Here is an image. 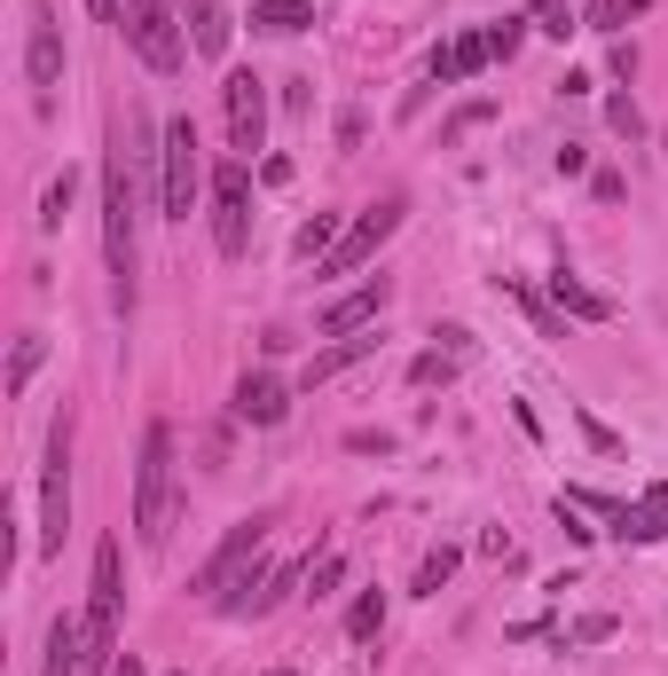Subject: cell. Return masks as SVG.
<instances>
[{
	"label": "cell",
	"mask_w": 668,
	"mask_h": 676,
	"mask_svg": "<svg viewBox=\"0 0 668 676\" xmlns=\"http://www.w3.org/2000/svg\"><path fill=\"white\" fill-rule=\"evenodd\" d=\"M339 236H347V221H339V213H315V221L291 236V252H299V260H322V252L339 244Z\"/></svg>",
	"instance_id": "obj_23"
},
{
	"label": "cell",
	"mask_w": 668,
	"mask_h": 676,
	"mask_svg": "<svg viewBox=\"0 0 668 676\" xmlns=\"http://www.w3.org/2000/svg\"><path fill=\"white\" fill-rule=\"evenodd\" d=\"M134 535L142 551H165V535H174V426L142 433V457H134Z\"/></svg>",
	"instance_id": "obj_2"
},
{
	"label": "cell",
	"mask_w": 668,
	"mask_h": 676,
	"mask_svg": "<svg viewBox=\"0 0 668 676\" xmlns=\"http://www.w3.org/2000/svg\"><path fill=\"white\" fill-rule=\"evenodd\" d=\"M220 111H228V150L253 157L268 142V79L260 71H228L220 79Z\"/></svg>",
	"instance_id": "obj_10"
},
{
	"label": "cell",
	"mask_w": 668,
	"mask_h": 676,
	"mask_svg": "<svg viewBox=\"0 0 668 676\" xmlns=\"http://www.w3.org/2000/svg\"><path fill=\"white\" fill-rule=\"evenodd\" d=\"M79 653H88V614H55V622H48V660H40V676H79Z\"/></svg>",
	"instance_id": "obj_17"
},
{
	"label": "cell",
	"mask_w": 668,
	"mask_h": 676,
	"mask_svg": "<svg viewBox=\"0 0 668 676\" xmlns=\"http://www.w3.org/2000/svg\"><path fill=\"white\" fill-rule=\"evenodd\" d=\"M652 503H660V512H668V480H652Z\"/></svg>",
	"instance_id": "obj_38"
},
{
	"label": "cell",
	"mask_w": 668,
	"mask_h": 676,
	"mask_svg": "<svg viewBox=\"0 0 668 676\" xmlns=\"http://www.w3.org/2000/svg\"><path fill=\"white\" fill-rule=\"evenodd\" d=\"M401 213H409L401 197H378V205H370V213H362V221H354V228L339 236V244L322 252L315 268H322V276H354V268H370V260H378V244H386V236L401 228Z\"/></svg>",
	"instance_id": "obj_9"
},
{
	"label": "cell",
	"mask_w": 668,
	"mask_h": 676,
	"mask_svg": "<svg viewBox=\"0 0 668 676\" xmlns=\"http://www.w3.org/2000/svg\"><path fill=\"white\" fill-rule=\"evenodd\" d=\"M566 637H574V645H606V637H614V614H582Z\"/></svg>",
	"instance_id": "obj_33"
},
{
	"label": "cell",
	"mask_w": 668,
	"mask_h": 676,
	"mask_svg": "<svg viewBox=\"0 0 668 676\" xmlns=\"http://www.w3.org/2000/svg\"><path fill=\"white\" fill-rule=\"evenodd\" d=\"M347 449H354V457H386V449H393V433H386V426H354V433H347Z\"/></svg>",
	"instance_id": "obj_32"
},
{
	"label": "cell",
	"mask_w": 668,
	"mask_h": 676,
	"mask_svg": "<svg viewBox=\"0 0 668 676\" xmlns=\"http://www.w3.org/2000/svg\"><path fill=\"white\" fill-rule=\"evenodd\" d=\"M551 307H558V315H574V322H614V299H606V291H590L574 268H558V276H551Z\"/></svg>",
	"instance_id": "obj_16"
},
{
	"label": "cell",
	"mask_w": 668,
	"mask_h": 676,
	"mask_svg": "<svg viewBox=\"0 0 668 676\" xmlns=\"http://www.w3.org/2000/svg\"><path fill=\"white\" fill-rule=\"evenodd\" d=\"M71 197H79V174L63 165V174L48 182V197H40V228H63V213H71Z\"/></svg>",
	"instance_id": "obj_28"
},
{
	"label": "cell",
	"mask_w": 668,
	"mask_h": 676,
	"mask_svg": "<svg viewBox=\"0 0 668 676\" xmlns=\"http://www.w3.org/2000/svg\"><path fill=\"white\" fill-rule=\"evenodd\" d=\"M205 157H197V119H165V157H157V205L165 221H189L205 197Z\"/></svg>",
	"instance_id": "obj_3"
},
{
	"label": "cell",
	"mask_w": 668,
	"mask_h": 676,
	"mask_svg": "<svg viewBox=\"0 0 668 676\" xmlns=\"http://www.w3.org/2000/svg\"><path fill=\"white\" fill-rule=\"evenodd\" d=\"M606 126L637 142V134H645V111H637V95H614V103H606Z\"/></svg>",
	"instance_id": "obj_30"
},
{
	"label": "cell",
	"mask_w": 668,
	"mask_h": 676,
	"mask_svg": "<svg viewBox=\"0 0 668 676\" xmlns=\"http://www.w3.org/2000/svg\"><path fill=\"white\" fill-rule=\"evenodd\" d=\"M111 676H150V668H142V653H126V660H119Z\"/></svg>",
	"instance_id": "obj_37"
},
{
	"label": "cell",
	"mask_w": 668,
	"mask_h": 676,
	"mask_svg": "<svg viewBox=\"0 0 668 676\" xmlns=\"http://www.w3.org/2000/svg\"><path fill=\"white\" fill-rule=\"evenodd\" d=\"M590 190H598V205H621V197H629V182H621V174H598Z\"/></svg>",
	"instance_id": "obj_35"
},
{
	"label": "cell",
	"mask_w": 668,
	"mask_h": 676,
	"mask_svg": "<svg viewBox=\"0 0 668 676\" xmlns=\"http://www.w3.org/2000/svg\"><path fill=\"white\" fill-rule=\"evenodd\" d=\"M527 24H535V17H495V24H487V55L512 63V55L527 48Z\"/></svg>",
	"instance_id": "obj_27"
},
{
	"label": "cell",
	"mask_w": 668,
	"mask_h": 676,
	"mask_svg": "<svg viewBox=\"0 0 668 676\" xmlns=\"http://www.w3.org/2000/svg\"><path fill=\"white\" fill-rule=\"evenodd\" d=\"M88 9H95V24H111V32L126 24V0H88Z\"/></svg>",
	"instance_id": "obj_36"
},
{
	"label": "cell",
	"mask_w": 668,
	"mask_h": 676,
	"mask_svg": "<svg viewBox=\"0 0 668 676\" xmlns=\"http://www.w3.org/2000/svg\"><path fill=\"white\" fill-rule=\"evenodd\" d=\"M307 24H315V0H253V32H268V40H291Z\"/></svg>",
	"instance_id": "obj_18"
},
{
	"label": "cell",
	"mask_w": 668,
	"mask_h": 676,
	"mask_svg": "<svg viewBox=\"0 0 668 676\" xmlns=\"http://www.w3.org/2000/svg\"><path fill=\"white\" fill-rule=\"evenodd\" d=\"M307 582H315V598H330V590L347 582V559H339V551H322V559L307 566Z\"/></svg>",
	"instance_id": "obj_29"
},
{
	"label": "cell",
	"mask_w": 668,
	"mask_h": 676,
	"mask_svg": "<svg viewBox=\"0 0 668 676\" xmlns=\"http://www.w3.org/2000/svg\"><path fill=\"white\" fill-rule=\"evenodd\" d=\"M378 355V330H354V338H330L322 355H307V370H299V386H330V378H347L354 362H370Z\"/></svg>",
	"instance_id": "obj_14"
},
{
	"label": "cell",
	"mask_w": 668,
	"mask_h": 676,
	"mask_svg": "<svg viewBox=\"0 0 668 676\" xmlns=\"http://www.w3.org/2000/svg\"><path fill=\"white\" fill-rule=\"evenodd\" d=\"M652 9V0H590V17H582V32H629L637 17Z\"/></svg>",
	"instance_id": "obj_22"
},
{
	"label": "cell",
	"mask_w": 668,
	"mask_h": 676,
	"mask_svg": "<svg viewBox=\"0 0 668 676\" xmlns=\"http://www.w3.org/2000/svg\"><path fill=\"white\" fill-rule=\"evenodd\" d=\"M456 370H464V355H449V347H425V355L409 362V386H449Z\"/></svg>",
	"instance_id": "obj_25"
},
{
	"label": "cell",
	"mask_w": 668,
	"mask_h": 676,
	"mask_svg": "<svg viewBox=\"0 0 668 676\" xmlns=\"http://www.w3.org/2000/svg\"><path fill=\"white\" fill-rule=\"evenodd\" d=\"M228 409H236V426H284V417H291V386L284 378H268V370H244L236 378V393H228Z\"/></svg>",
	"instance_id": "obj_12"
},
{
	"label": "cell",
	"mask_w": 668,
	"mask_h": 676,
	"mask_svg": "<svg viewBox=\"0 0 668 676\" xmlns=\"http://www.w3.org/2000/svg\"><path fill=\"white\" fill-rule=\"evenodd\" d=\"M268 676H291V668H268Z\"/></svg>",
	"instance_id": "obj_40"
},
{
	"label": "cell",
	"mask_w": 668,
	"mask_h": 676,
	"mask_svg": "<svg viewBox=\"0 0 668 676\" xmlns=\"http://www.w3.org/2000/svg\"><path fill=\"white\" fill-rule=\"evenodd\" d=\"M495 55H487V32H464V40H449V48H433V88H456V79H480Z\"/></svg>",
	"instance_id": "obj_15"
},
{
	"label": "cell",
	"mask_w": 668,
	"mask_h": 676,
	"mask_svg": "<svg viewBox=\"0 0 668 676\" xmlns=\"http://www.w3.org/2000/svg\"><path fill=\"white\" fill-rule=\"evenodd\" d=\"M103 260H111V307L134 315V299H142V165H134L126 134L103 157Z\"/></svg>",
	"instance_id": "obj_1"
},
{
	"label": "cell",
	"mask_w": 668,
	"mask_h": 676,
	"mask_svg": "<svg viewBox=\"0 0 668 676\" xmlns=\"http://www.w3.org/2000/svg\"><path fill=\"white\" fill-rule=\"evenodd\" d=\"M24 79H32V111L55 119V88H63V24L48 0H32V17H24Z\"/></svg>",
	"instance_id": "obj_8"
},
{
	"label": "cell",
	"mask_w": 668,
	"mask_h": 676,
	"mask_svg": "<svg viewBox=\"0 0 668 676\" xmlns=\"http://www.w3.org/2000/svg\"><path fill=\"white\" fill-rule=\"evenodd\" d=\"M268 535H276V512H253V520H236V528H228V535L213 543V559H205L197 574H189V590H197L205 606H220V590H228V582H236L244 566H253L260 551H268Z\"/></svg>",
	"instance_id": "obj_7"
},
{
	"label": "cell",
	"mask_w": 668,
	"mask_h": 676,
	"mask_svg": "<svg viewBox=\"0 0 668 676\" xmlns=\"http://www.w3.org/2000/svg\"><path fill=\"white\" fill-rule=\"evenodd\" d=\"M487 119H495V103H487V95H480V103H456V111L441 119V150H456V142H464L472 126H487Z\"/></svg>",
	"instance_id": "obj_26"
},
{
	"label": "cell",
	"mask_w": 668,
	"mask_h": 676,
	"mask_svg": "<svg viewBox=\"0 0 668 676\" xmlns=\"http://www.w3.org/2000/svg\"><path fill=\"white\" fill-rule=\"evenodd\" d=\"M40 362H48V338H40V330H24V338H17V355H9V378H0V386H9V401L40 378Z\"/></svg>",
	"instance_id": "obj_20"
},
{
	"label": "cell",
	"mask_w": 668,
	"mask_h": 676,
	"mask_svg": "<svg viewBox=\"0 0 668 676\" xmlns=\"http://www.w3.org/2000/svg\"><path fill=\"white\" fill-rule=\"evenodd\" d=\"M182 24H189V55H205V63H220L228 55V0H182Z\"/></svg>",
	"instance_id": "obj_13"
},
{
	"label": "cell",
	"mask_w": 668,
	"mask_h": 676,
	"mask_svg": "<svg viewBox=\"0 0 668 676\" xmlns=\"http://www.w3.org/2000/svg\"><path fill=\"white\" fill-rule=\"evenodd\" d=\"M119 40H126L150 71H182V63H189V24L174 17V0H126Z\"/></svg>",
	"instance_id": "obj_4"
},
{
	"label": "cell",
	"mask_w": 668,
	"mask_h": 676,
	"mask_svg": "<svg viewBox=\"0 0 668 676\" xmlns=\"http://www.w3.org/2000/svg\"><path fill=\"white\" fill-rule=\"evenodd\" d=\"M558 174H566V182H574V174H590V150L566 142V150H558Z\"/></svg>",
	"instance_id": "obj_34"
},
{
	"label": "cell",
	"mask_w": 668,
	"mask_h": 676,
	"mask_svg": "<svg viewBox=\"0 0 668 676\" xmlns=\"http://www.w3.org/2000/svg\"><path fill=\"white\" fill-rule=\"evenodd\" d=\"M582 441H590L598 457H621V441H614V426H606V417H590V409H582Z\"/></svg>",
	"instance_id": "obj_31"
},
{
	"label": "cell",
	"mask_w": 668,
	"mask_h": 676,
	"mask_svg": "<svg viewBox=\"0 0 668 676\" xmlns=\"http://www.w3.org/2000/svg\"><path fill=\"white\" fill-rule=\"evenodd\" d=\"M71 535V417L48 426V457H40V559H55Z\"/></svg>",
	"instance_id": "obj_5"
},
{
	"label": "cell",
	"mask_w": 668,
	"mask_h": 676,
	"mask_svg": "<svg viewBox=\"0 0 668 676\" xmlns=\"http://www.w3.org/2000/svg\"><path fill=\"white\" fill-rule=\"evenodd\" d=\"M386 299H393V276H370V284H354L347 299H330V307L315 315V330H322V338H354V330H378Z\"/></svg>",
	"instance_id": "obj_11"
},
{
	"label": "cell",
	"mask_w": 668,
	"mask_h": 676,
	"mask_svg": "<svg viewBox=\"0 0 668 676\" xmlns=\"http://www.w3.org/2000/svg\"><path fill=\"white\" fill-rule=\"evenodd\" d=\"M213 244L228 260L253 252V157H220L213 165Z\"/></svg>",
	"instance_id": "obj_6"
},
{
	"label": "cell",
	"mask_w": 668,
	"mask_h": 676,
	"mask_svg": "<svg viewBox=\"0 0 668 676\" xmlns=\"http://www.w3.org/2000/svg\"><path fill=\"white\" fill-rule=\"evenodd\" d=\"M660 157H668V126H660Z\"/></svg>",
	"instance_id": "obj_39"
},
{
	"label": "cell",
	"mask_w": 668,
	"mask_h": 676,
	"mask_svg": "<svg viewBox=\"0 0 668 676\" xmlns=\"http://www.w3.org/2000/svg\"><path fill=\"white\" fill-rule=\"evenodd\" d=\"M456 543H433L425 559H417V598H441V590H449V574H456Z\"/></svg>",
	"instance_id": "obj_21"
},
{
	"label": "cell",
	"mask_w": 668,
	"mask_h": 676,
	"mask_svg": "<svg viewBox=\"0 0 668 676\" xmlns=\"http://www.w3.org/2000/svg\"><path fill=\"white\" fill-rule=\"evenodd\" d=\"M378 629H386V590H362V598L347 606V637H354V645H370Z\"/></svg>",
	"instance_id": "obj_24"
},
{
	"label": "cell",
	"mask_w": 668,
	"mask_h": 676,
	"mask_svg": "<svg viewBox=\"0 0 668 676\" xmlns=\"http://www.w3.org/2000/svg\"><path fill=\"white\" fill-rule=\"evenodd\" d=\"M606 520H614V535H621V543H660V535H668V512H660L652 495H645V503H614Z\"/></svg>",
	"instance_id": "obj_19"
}]
</instances>
